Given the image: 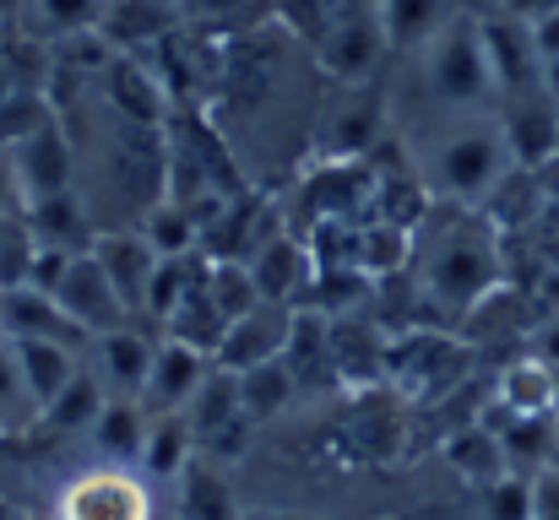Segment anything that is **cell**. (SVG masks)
Masks as SVG:
<instances>
[{"instance_id": "7c38bea8", "label": "cell", "mask_w": 559, "mask_h": 520, "mask_svg": "<svg viewBox=\"0 0 559 520\" xmlns=\"http://www.w3.org/2000/svg\"><path fill=\"white\" fill-rule=\"evenodd\" d=\"M245 266H250V277H255V288H261L266 304L299 310V299L316 288V255H310L294 233H272Z\"/></svg>"}, {"instance_id": "9a60e30c", "label": "cell", "mask_w": 559, "mask_h": 520, "mask_svg": "<svg viewBox=\"0 0 559 520\" xmlns=\"http://www.w3.org/2000/svg\"><path fill=\"white\" fill-rule=\"evenodd\" d=\"M11 164H16V179H22L27 206L71 190V147H66V136H60L55 120H49L38 136H27L22 147H11Z\"/></svg>"}, {"instance_id": "ac0fdd59", "label": "cell", "mask_w": 559, "mask_h": 520, "mask_svg": "<svg viewBox=\"0 0 559 520\" xmlns=\"http://www.w3.org/2000/svg\"><path fill=\"white\" fill-rule=\"evenodd\" d=\"M22 222H27L33 244H44V250H66V255H87L93 239H98L87 206H82L71 190H66V195H49V201H33V206L22 211Z\"/></svg>"}, {"instance_id": "d6986e66", "label": "cell", "mask_w": 559, "mask_h": 520, "mask_svg": "<svg viewBox=\"0 0 559 520\" xmlns=\"http://www.w3.org/2000/svg\"><path fill=\"white\" fill-rule=\"evenodd\" d=\"M16 347V363H22V379H27V396L38 401V418L60 401V390H71V379L87 368V352L66 342H11Z\"/></svg>"}, {"instance_id": "ffe728a7", "label": "cell", "mask_w": 559, "mask_h": 520, "mask_svg": "<svg viewBox=\"0 0 559 520\" xmlns=\"http://www.w3.org/2000/svg\"><path fill=\"white\" fill-rule=\"evenodd\" d=\"M147 423H153V412H147L142 401H131V396H109L87 439H93L98 461L136 467V456H142V439H147Z\"/></svg>"}, {"instance_id": "e575fe53", "label": "cell", "mask_w": 559, "mask_h": 520, "mask_svg": "<svg viewBox=\"0 0 559 520\" xmlns=\"http://www.w3.org/2000/svg\"><path fill=\"white\" fill-rule=\"evenodd\" d=\"M0 293H5V288H0Z\"/></svg>"}, {"instance_id": "83f0119b", "label": "cell", "mask_w": 559, "mask_h": 520, "mask_svg": "<svg viewBox=\"0 0 559 520\" xmlns=\"http://www.w3.org/2000/svg\"><path fill=\"white\" fill-rule=\"evenodd\" d=\"M44 38H82L104 22V0H27L22 5Z\"/></svg>"}, {"instance_id": "2e32d148", "label": "cell", "mask_w": 559, "mask_h": 520, "mask_svg": "<svg viewBox=\"0 0 559 520\" xmlns=\"http://www.w3.org/2000/svg\"><path fill=\"white\" fill-rule=\"evenodd\" d=\"M195 456H201V445H195V428H190L186 412H153L147 439H142V456H136V472L147 483H169L175 488L180 472H186Z\"/></svg>"}, {"instance_id": "5bb4252c", "label": "cell", "mask_w": 559, "mask_h": 520, "mask_svg": "<svg viewBox=\"0 0 559 520\" xmlns=\"http://www.w3.org/2000/svg\"><path fill=\"white\" fill-rule=\"evenodd\" d=\"M283 363H288V374H294V385H299V396L305 390H316V385H337V352H332V315H321V310H299L294 315V331H288V347H283Z\"/></svg>"}, {"instance_id": "4316f807", "label": "cell", "mask_w": 559, "mask_h": 520, "mask_svg": "<svg viewBox=\"0 0 559 520\" xmlns=\"http://www.w3.org/2000/svg\"><path fill=\"white\" fill-rule=\"evenodd\" d=\"M142 239H147V244H153L164 261H186L190 250L201 244V222L190 217V206H180V201H164V206H153V211H147Z\"/></svg>"}, {"instance_id": "8fae6325", "label": "cell", "mask_w": 559, "mask_h": 520, "mask_svg": "<svg viewBox=\"0 0 559 520\" xmlns=\"http://www.w3.org/2000/svg\"><path fill=\"white\" fill-rule=\"evenodd\" d=\"M212 352L190 342H175V337H158V358H153V374L142 385V407L147 412H186L195 401V390L212 379Z\"/></svg>"}, {"instance_id": "603a6c76", "label": "cell", "mask_w": 559, "mask_h": 520, "mask_svg": "<svg viewBox=\"0 0 559 520\" xmlns=\"http://www.w3.org/2000/svg\"><path fill=\"white\" fill-rule=\"evenodd\" d=\"M104 401H109V390L98 385V374H93V368H82V374L71 379V390H60V401L38 418V428H55L60 439H82V434H93V423H98Z\"/></svg>"}, {"instance_id": "f546056e", "label": "cell", "mask_w": 559, "mask_h": 520, "mask_svg": "<svg viewBox=\"0 0 559 520\" xmlns=\"http://www.w3.org/2000/svg\"><path fill=\"white\" fill-rule=\"evenodd\" d=\"M22 211H27L22 179H16V164H11V153L0 147V222H5V217H22Z\"/></svg>"}, {"instance_id": "d6a6232c", "label": "cell", "mask_w": 559, "mask_h": 520, "mask_svg": "<svg viewBox=\"0 0 559 520\" xmlns=\"http://www.w3.org/2000/svg\"><path fill=\"white\" fill-rule=\"evenodd\" d=\"M255 520H316V516H255Z\"/></svg>"}, {"instance_id": "8992f818", "label": "cell", "mask_w": 559, "mask_h": 520, "mask_svg": "<svg viewBox=\"0 0 559 520\" xmlns=\"http://www.w3.org/2000/svg\"><path fill=\"white\" fill-rule=\"evenodd\" d=\"M55 299H60V310H66V315H71V321H76L87 337H104V331L136 326V321H131V310L120 304L115 282H109V277H104V266L93 261V250L71 261V271L60 277Z\"/></svg>"}, {"instance_id": "277c9868", "label": "cell", "mask_w": 559, "mask_h": 520, "mask_svg": "<svg viewBox=\"0 0 559 520\" xmlns=\"http://www.w3.org/2000/svg\"><path fill=\"white\" fill-rule=\"evenodd\" d=\"M495 261H500V255H495V244H489V228H484V233L445 228L435 261L424 266V277H429V299H445L451 310L467 315V310L495 288V277H500Z\"/></svg>"}, {"instance_id": "7402d4cb", "label": "cell", "mask_w": 559, "mask_h": 520, "mask_svg": "<svg viewBox=\"0 0 559 520\" xmlns=\"http://www.w3.org/2000/svg\"><path fill=\"white\" fill-rule=\"evenodd\" d=\"M374 16H380L385 49H424L451 22V5L445 0H374Z\"/></svg>"}, {"instance_id": "f1b7e54d", "label": "cell", "mask_w": 559, "mask_h": 520, "mask_svg": "<svg viewBox=\"0 0 559 520\" xmlns=\"http://www.w3.org/2000/svg\"><path fill=\"white\" fill-rule=\"evenodd\" d=\"M478 499L489 520H533V477H500L478 488Z\"/></svg>"}, {"instance_id": "3957f363", "label": "cell", "mask_w": 559, "mask_h": 520, "mask_svg": "<svg viewBox=\"0 0 559 520\" xmlns=\"http://www.w3.org/2000/svg\"><path fill=\"white\" fill-rule=\"evenodd\" d=\"M473 368V352L462 337L445 331H407L385 347V385H396L402 401H445Z\"/></svg>"}, {"instance_id": "4dcf8cb0", "label": "cell", "mask_w": 559, "mask_h": 520, "mask_svg": "<svg viewBox=\"0 0 559 520\" xmlns=\"http://www.w3.org/2000/svg\"><path fill=\"white\" fill-rule=\"evenodd\" d=\"M22 87H33V82H22V76H16V65L5 60V49H0V104H5L11 93H22Z\"/></svg>"}, {"instance_id": "484cf974", "label": "cell", "mask_w": 559, "mask_h": 520, "mask_svg": "<svg viewBox=\"0 0 559 520\" xmlns=\"http://www.w3.org/2000/svg\"><path fill=\"white\" fill-rule=\"evenodd\" d=\"M239 396H245L250 423H261V418H277V412L299 396V385H294L288 363H283V358H272V363H261V368L239 374Z\"/></svg>"}, {"instance_id": "6da1fadb", "label": "cell", "mask_w": 559, "mask_h": 520, "mask_svg": "<svg viewBox=\"0 0 559 520\" xmlns=\"http://www.w3.org/2000/svg\"><path fill=\"white\" fill-rule=\"evenodd\" d=\"M418 55H424V82L445 109L473 114L495 93V71H489V55H484V22L473 11L451 16Z\"/></svg>"}, {"instance_id": "e0dca14e", "label": "cell", "mask_w": 559, "mask_h": 520, "mask_svg": "<svg viewBox=\"0 0 559 520\" xmlns=\"http://www.w3.org/2000/svg\"><path fill=\"white\" fill-rule=\"evenodd\" d=\"M175 520H245L223 461L195 456L180 472V483H175Z\"/></svg>"}, {"instance_id": "52a82bcc", "label": "cell", "mask_w": 559, "mask_h": 520, "mask_svg": "<svg viewBox=\"0 0 559 520\" xmlns=\"http://www.w3.org/2000/svg\"><path fill=\"white\" fill-rule=\"evenodd\" d=\"M294 315H299V310H288V304H255L250 315H239V321L223 331V342H217V352H212V363L228 368V374H250V368L283 358L288 331H294Z\"/></svg>"}, {"instance_id": "836d02e7", "label": "cell", "mask_w": 559, "mask_h": 520, "mask_svg": "<svg viewBox=\"0 0 559 520\" xmlns=\"http://www.w3.org/2000/svg\"><path fill=\"white\" fill-rule=\"evenodd\" d=\"M0 520H16V510H11V505H5V499H0Z\"/></svg>"}, {"instance_id": "30bf717a", "label": "cell", "mask_w": 559, "mask_h": 520, "mask_svg": "<svg viewBox=\"0 0 559 520\" xmlns=\"http://www.w3.org/2000/svg\"><path fill=\"white\" fill-rule=\"evenodd\" d=\"M0 337H11V342H66V347L93 342V337L60 310L55 293L27 288V282L0 293Z\"/></svg>"}, {"instance_id": "5b68a950", "label": "cell", "mask_w": 559, "mask_h": 520, "mask_svg": "<svg viewBox=\"0 0 559 520\" xmlns=\"http://www.w3.org/2000/svg\"><path fill=\"white\" fill-rule=\"evenodd\" d=\"M93 261H98L104 277L115 282V293H120V304L131 310V321H142L164 255H158L136 228H98V239H93Z\"/></svg>"}, {"instance_id": "44dd1931", "label": "cell", "mask_w": 559, "mask_h": 520, "mask_svg": "<svg viewBox=\"0 0 559 520\" xmlns=\"http://www.w3.org/2000/svg\"><path fill=\"white\" fill-rule=\"evenodd\" d=\"M440 456H445V461L462 472V483H473V488H489V483L511 477L506 450H500V439H495L489 423H467V428H456V434L440 445Z\"/></svg>"}, {"instance_id": "ba28073f", "label": "cell", "mask_w": 559, "mask_h": 520, "mask_svg": "<svg viewBox=\"0 0 559 520\" xmlns=\"http://www.w3.org/2000/svg\"><path fill=\"white\" fill-rule=\"evenodd\" d=\"M153 358H158V337L142 326H120V331H104L87 342V368L98 374V385L109 396H131V401H142Z\"/></svg>"}, {"instance_id": "4fadbf2b", "label": "cell", "mask_w": 559, "mask_h": 520, "mask_svg": "<svg viewBox=\"0 0 559 520\" xmlns=\"http://www.w3.org/2000/svg\"><path fill=\"white\" fill-rule=\"evenodd\" d=\"M500 136L511 147V164L544 169L549 158H559V104L544 87L538 93H516L506 120H500Z\"/></svg>"}, {"instance_id": "cb8c5ba5", "label": "cell", "mask_w": 559, "mask_h": 520, "mask_svg": "<svg viewBox=\"0 0 559 520\" xmlns=\"http://www.w3.org/2000/svg\"><path fill=\"white\" fill-rule=\"evenodd\" d=\"M33 428H38V401L27 396V379H22L11 337H0V439L33 434Z\"/></svg>"}, {"instance_id": "7a4b0ae2", "label": "cell", "mask_w": 559, "mask_h": 520, "mask_svg": "<svg viewBox=\"0 0 559 520\" xmlns=\"http://www.w3.org/2000/svg\"><path fill=\"white\" fill-rule=\"evenodd\" d=\"M55 520H158V499L153 483L136 467L120 461H87L76 467L60 494L49 499Z\"/></svg>"}, {"instance_id": "1f68e13d", "label": "cell", "mask_w": 559, "mask_h": 520, "mask_svg": "<svg viewBox=\"0 0 559 520\" xmlns=\"http://www.w3.org/2000/svg\"><path fill=\"white\" fill-rule=\"evenodd\" d=\"M22 5H27V0H0V27H5V22H11V16H16Z\"/></svg>"}, {"instance_id": "9c48e42d", "label": "cell", "mask_w": 559, "mask_h": 520, "mask_svg": "<svg viewBox=\"0 0 559 520\" xmlns=\"http://www.w3.org/2000/svg\"><path fill=\"white\" fill-rule=\"evenodd\" d=\"M380 49H385V33H380L374 5L365 16L343 11V16H332V22L316 33V60H321V71H332V76L348 82V87L370 76L374 60H380Z\"/></svg>"}, {"instance_id": "d4e9b609", "label": "cell", "mask_w": 559, "mask_h": 520, "mask_svg": "<svg viewBox=\"0 0 559 520\" xmlns=\"http://www.w3.org/2000/svg\"><path fill=\"white\" fill-rule=\"evenodd\" d=\"M206 293H212V304H217V315H223L228 326H234L239 315H250L255 304H266L245 261H206Z\"/></svg>"}]
</instances>
